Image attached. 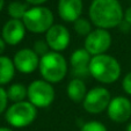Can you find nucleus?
<instances>
[{
  "mask_svg": "<svg viewBox=\"0 0 131 131\" xmlns=\"http://www.w3.org/2000/svg\"><path fill=\"white\" fill-rule=\"evenodd\" d=\"M88 14L91 22L101 29L116 28L124 21V12L118 0H93Z\"/></svg>",
  "mask_w": 131,
  "mask_h": 131,
  "instance_id": "1",
  "label": "nucleus"
},
{
  "mask_svg": "<svg viewBox=\"0 0 131 131\" xmlns=\"http://www.w3.org/2000/svg\"><path fill=\"white\" fill-rule=\"evenodd\" d=\"M122 67L118 60L110 54L93 56L89 64V74L101 84H114L121 77Z\"/></svg>",
  "mask_w": 131,
  "mask_h": 131,
  "instance_id": "2",
  "label": "nucleus"
},
{
  "mask_svg": "<svg viewBox=\"0 0 131 131\" xmlns=\"http://www.w3.org/2000/svg\"><path fill=\"white\" fill-rule=\"evenodd\" d=\"M69 65L60 52L49 51L40 59V73L42 79L50 84L60 82L67 73Z\"/></svg>",
  "mask_w": 131,
  "mask_h": 131,
  "instance_id": "3",
  "label": "nucleus"
},
{
  "mask_svg": "<svg viewBox=\"0 0 131 131\" xmlns=\"http://www.w3.org/2000/svg\"><path fill=\"white\" fill-rule=\"evenodd\" d=\"M26 29L34 34L47 32L53 23V13L50 8L44 6H32L27 10L23 17Z\"/></svg>",
  "mask_w": 131,
  "mask_h": 131,
  "instance_id": "4",
  "label": "nucleus"
},
{
  "mask_svg": "<svg viewBox=\"0 0 131 131\" xmlns=\"http://www.w3.org/2000/svg\"><path fill=\"white\" fill-rule=\"evenodd\" d=\"M37 117V108L29 101L12 103L5 111L6 122L13 128H26Z\"/></svg>",
  "mask_w": 131,
  "mask_h": 131,
  "instance_id": "5",
  "label": "nucleus"
},
{
  "mask_svg": "<svg viewBox=\"0 0 131 131\" xmlns=\"http://www.w3.org/2000/svg\"><path fill=\"white\" fill-rule=\"evenodd\" d=\"M56 97L52 84L43 79L34 80L28 86V101L36 108H48Z\"/></svg>",
  "mask_w": 131,
  "mask_h": 131,
  "instance_id": "6",
  "label": "nucleus"
},
{
  "mask_svg": "<svg viewBox=\"0 0 131 131\" xmlns=\"http://www.w3.org/2000/svg\"><path fill=\"white\" fill-rule=\"evenodd\" d=\"M110 101L111 95L108 89L106 87L97 86L87 92L86 97L82 101V106L88 114L97 115L107 110Z\"/></svg>",
  "mask_w": 131,
  "mask_h": 131,
  "instance_id": "7",
  "label": "nucleus"
},
{
  "mask_svg": "<svg viewBox=\"0 0 131 131\" xmlns=\"http://www.w3.org/2000/svg\"><path fill=\"white\" fill-rule=\"evenodd\" d=\"M111 35L107 29H93L85 37V49L92 56L106 53L111 45Z\"/></svg>",
  "mask_w": 131,
  "mask_h": 131,
  "instance_id": "8",
  "label": "nucleus"
},
{
  "mask_svg": "<svg viewBox=\"0 0 131 131\" xmlns=\"http://www.w3.org/2000/svg\"><path fill=\"white\" fill-rule=\"evenodd\" d=\"M45 41L51 51L60 52L69 47L71 35L65 26L56 23L45 32Z\"/></svg>",
  "mask_w": 131,
  "mask_h": 131,
  "instance_id": "9",
  "label": "nucleus"
},
{
  "mask_svg": "<svg viewBox=\"0 0 131 131\" xmlns=\"http://www.w3.org/2000/svg\"><path fill=\"white\" fill-rule=\"evenodd\" d=\"M40 59L38 54L32 49L23 48L20 49L14 54L13 63L15 65L16 71L25 74H29L35 72L40 66Z\"/></svg>",
  "mask_w": 131,
  "mask_h": 131,
  "instance_id": "10",
  "label": "nucleus"
},
{
  "mask_svg": "<svg viewBox=\"0 0 131 131\" xmlns=\"http://www.w3.org/2000/svg\"><path fill=\"white\" fill-rule=\"evenodd\" d=\"M108 117L115 123H125L131 117V101L125 96H115L107 108Z\"/></svg>",
  "mask_w": 131,
  "mask_h": 131,
  "instance_id": "11",
  "label": "nucleus"
},
{
  "mask_svg": "<svg viewBox=\"0 0 131 131\" xmlns=\"http://www.w3.org/2000/svg\"><path fill=\"white\" fill-rule=\"evenodd\" d=\"M92 56L85 48L74 50L70 57V66L71 73L74 78H86L89 74V64L92 60Z\"/></svg>",
  "mask_w": 131,
  "mask_h": 131,
  "instance_id": "12",
  "label": "nucleus"
},
{
  "mask_svg": "<svg viewBox=\"0 0 131 131\" xmlns=\"http://www.w3.org/2000/svg\"><path fill=\"white\" fill-rule=\"evenodd\" d=\"M26 29L22 20H14L10 19L4 25L1 30V37L6 42V44L17 45L23 41L26 36Z\"/></svg>",
  "mask_w": 131,
  "mask_h": 131,
  "instance_id": "13",
  "label": "nucleus"
},
{
  "mask_svg": "<svg viewBox=\"0 0 131 131\" xmlns=\"http://www.w3.org/2000/svg\"><path fill=\"white\" fill-rule=\"evenodd\" d=\"M84 4L82 0H59L58 1V15L65 22L73 23L81 17Z\"/></svg>",
  "mask_w": 131,
  "mask_h": 131,
  "instance_id": "14",
  "label": "nucleus"
},
{
  "mask_svg": "<svg viewBox=\"0 0 131 131\" xmlns=\"http://www.w3.org/2000/svg\"><path fill=\"white\" fill-rule=\"evenodd\" d=\"M87 92L88 91L86 88V85H85L84 80L79 79V78H73L66 87V93L69 99L71 101L75 102V103H79V102L84 101V99L86 97Z\"/></svg>",
  "mask_w": 131,
  "mask_h": 131,
  "instance_id": "15",
  "label": "nucleus"
},
{
  "mask_svg": "<svg viewBox=\"0 0 131 131\" xmlns=\"http://www.w3.org/2000/svg\"><path fill=\"white\" fill-rule=\"evenodd\" d=\"M15 65L13 59L6 56H0V86L9 84L14 78Z\"/></svg>",
  "mask_w": 131,
  "mask_h": 131,
  "instance_id": "16",
  "label": "nucleus"
},
{
  "mask_svg": "<svg viewBox=\"0 0 131 131\" xmlns=\"http://www.w3.org/2000/svg\"><path fill=\"white\" fill-rule=\"evenodd\" d=\"M7 96L8 100L12 101L13 103L26 101V97H28V87L20 82L12 84L7 88Z\"/></svg>",
  "mask_w": 131,
  "mask_h": 131,
  "instance_id": "17",
  "label": "nucleus"
},
{
  "mask_svg": "<svg viewBox=\"0 0 131 131\" xmlns=\"http://www.w3.org/2000/svg\"><path fill=\"white\" fill-rule=\"evenodd\" d=\"M29 9L27 4L21 1H12L7 7V13L14 20H23L27 10Z\"/></svg>",
  "mask_w": 131,
  "mask_h": 131,
  "instance_id": "18",
  "label": "nucleus"
},
{
  "mask_svg": "<svg viewBox=\"0 0 131 131\" xmlns=\"http://www.w3.org/2000/svg\"><path fill=\"white\" fill-rule=\"evenodd\" d=\"M73 25H74V30H75V32H77L78 35H80V36L86 37L87 35L93 30L92 29V22L82 16L79 17L77 21H74Z\"/></svg>",
  "mask_w": 131,
  "mask_h": 131,
  "instance_id": "19",
  "label": "nucleus"
},
{
  "mask_svg": "<svg viewBox=\"0 0 131 131\" xmlns=\"http://www.w3.org/2000/svg\"><path fill=\"white\" fill-rule=\"evenodd\" d=\"M80 131H108L104 124L97 121H89L84 123Z\"/></svg>",
  "mask_w": 131,
  "mask_h": 131,
  "instance_id": "20",
  "label": "nucleus"
},
{
  "mask_svg": "<svg viewBox=\"0 0 131 131\" xmlns=\"http://www.w3.org/2000/svg\"><path fill=\"white\" fill-rule=\"evenodd\" d=\"M49 49L50 48H49V45H48L47 41H43V40L36 41V42L34 43V48H32V50L38 54L40 58L43 57L44 54H47L48 52H49Z\"/></svg>",
  "mask_w": 131,
  "mask_h": 131,
  "instance_id": "21",
  "label": "nucleus"
},
{
  "mask_svg": "<svg viewBox=\"0 0 131 131\" xmlns=\"http://www.w3.org/2000/svg\"><path fill=\"white\" fill-rule=\"evenodd\" d=\"M8 101L9 100L7 96V91L3 86H0V114H3L4 111L7 110Z\"/></svg>",
  "mask_w": 131,
  "mask_h": 131,
  "instance_id": "22",
  "label": "nucleus"
},
{
  "mask_svg": "<svg viewBox=\"0 0 131 131\" xmlns=\"http://www.w3.org/2000/svg\"><path fill=\"white\" fill-rule=\"evenodd\" d=\"M122 87H123V91L126 94L131 96V72H129L124 75L123 80H122Z\"/></svg>",
  "mask_w": 131,
  "mask_h": 131,
  "instance_id": "23",
  "label": "nucleus"
},
{
  "mask_svg": "<svg viewBox=\"0 0 131 131\" xmlns=\"http://www.w3.org/2000/svg\"><path fill=\"white\" fill-rule=\"evenodd\" d=\"M124 21L129 26H131V6L126 8V10L124 12Z\"/></svg>",
  "mask_w": 131,
  "mask_h": 131,
  "instance_id": "24",
  "label": "nucleus"
},
{
  "mask_svg": "<svg viewBox=\"0 0 131 131\" xmlns=\"http://www.w3.org/2000/svg\"><path fill=\"white\" fill-rule=\"evenodd\" d=\"M26 1H27V4H30L32 6H42L48 0H26Z\"/></svg>",
  "mask_w": 131,
  "mask_h": 131,
  "instance_id": "25",
  "label": "nucleus"
},
{
  "mask_svg": "<svg viewBox=\"0 0 131 131\" xmlns=\"http://www.w3.org/2000/svg\"><path fill=\"white\" fill-rule=\"evenodd\" d=\"M5 48H6V42L3 40V37H0V56L5 51Z\"/></svg>",
  "mask_w": 131,
  "mask_h": 131,
  "instance_id": "26",
  "label": "nucleus"
},
{
  "mask_svg": "<svg viewBox=\"0 0 131 131\" xmlns=\"http://www.w3.org/2000/svg\"><path fill=\"white\" fill-rule=\"evenodd\" d=\"M0 131H14L10 128H7V126H0Z\"/></svg>",
  "mask_w": 131,
  "mask_h": 131,
  "instance_id": "27",
  "label": "nucleus"
},
{
  "mask_svg": "<svg viewBox=\"0 0 131 131\" xmlns=\"http://www.w3.org/2000/svg\"><path fill=\"white\" fill-rule=\"evenodd\" d=\"M4 5H5V0H0V12L3 10V8H4Z\"/></svg>",
  "mask_w": 131,
  "mask_h": 131,
  "instance_id": "28",
  "label": "nucleus"
},
{
  "mask_svg": "<svg viewBox=\"0 0 131 131\" xmlns=\"http://www.w3.org/2000/svg\"><path fill=\"white\" fill-rule=\"evenodd\" d=\"M126 131H131V122L128 124V126H126Z\"/></svg>",
  "mask_w": 131,
  "mask_h": 131,
  "instance_id": "29",
  "label": "nucleus"
}]
</instances>
